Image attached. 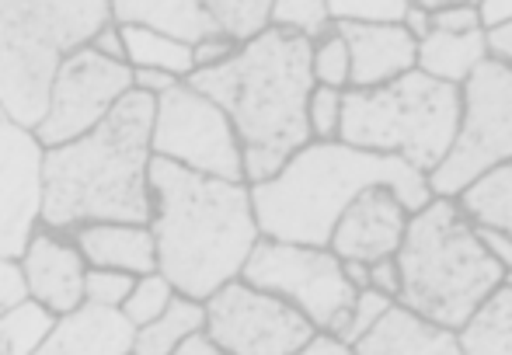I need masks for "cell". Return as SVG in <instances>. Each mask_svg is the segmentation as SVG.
<instances>
[{
	"mask_svg": "<svg viewBox=\"0 0 512 355\" xmlns=\"http://www.w3.org/2000/svg\"><path fill=\"white\" fill-rule=\"evenodd\" d=\"M150 234L157 272L185 300H209L234 282L258 244L251 192L244 181H220L171 161H150Z\"/></svg>",
	"mask_w": 512,
	"mask_h": 355,
	"instance_id": "1",
	"label": "cell"
},
{
	"mask_svg": "<svg viewBox=\"0 0 512 355\" xmlns=\"http://www.w3.org/2000/svg\"><path fill=\"white\" fill-rule=\"evenodd\" d=\"M185 84L206 94L230 119L241 143L244 185L269 181L310 143V42L297 35L269 28L255 42L237 49L223 67L196 70L185 77Z\"/></svg>",
	"mask_w": 512,
	"mask_h": 355,
	"instance_id": "2",
	"label": "cell"
},
{
	"mask_svg": "<svg viewBox=\"0 0 512 355\" xmlns=\"http://www.w3.org/2000/svg\"><path fill=\"white\" fill-rule=\"evenodd\" d=\"M154 98L129 91L102 126L42 154L39 223L56 234L84 223H150Z\"/></svg>",
	"mask_w": 512,
	"mask_h": 355,
	"instance_id": "3",
	"label": "cell"
},
{
	"mask_svg": "<svg viewBox=\"0 0 512 355\" xmlns=\"http://www.w3.org/2000/svg\"><path fill=\"white\" fill-rule=\"evenodd\" d=\"M387 185L408 213L432 199L429 178L401 157L370 154L338 140H310L269 181L248 185L258 234L283 244L328 248L338 216L363 188Z\"/></svg>",
	"mask_w": 512,
	"mask_h": 355,
	"instance_id": "4",
	"label": "cell"
},
{
	"mask_svg": "<svg viewBox=\"0 0 512 355\" xmlns=\"http://www.w3.org/2000/svg\"><path fill=\"white\" fill-rule=\"evenodd\" d=\"M394 258L401 268L398 307L450 331L464 328L467 317L509 279L478 241L457 199L439 195L408 216L405 241Z\"/></svg>",
	"mask_w": 512,
	"mask_h": 355,
	"instance_id": "5",
	"label": "cell"
},
{
	"mask_svg": "<svg viewBox=\"0 0 512 355\" xmlns=\"http://www.w3.org/2000/svg\"><path fill=\"white\" fill-rule=\"evenodd\" d=\"M105 21L108 0H0V112L21 129L39 126L60 63Z\"/></svg>",
	"mask_w": 512,
	"mask_h": 355,
	"instance_id": "6",
	"label": "cell"
},
{
	"mask_svg": "<svg viewBox=\"0 0 512 355\" xmlns=\"http://www.w3.org/2000/svg\"><path fill=\"white\" fill-rule=\"evenodd\" d=\"M460 126V88L408 70L373 91H342L338 143L401 157L425 178L450 154Z\"/></svg>",
	"mask_w": 512,
	"mask_h": 355,
	"instance_id": "7",
	"label": "cell"
},
{
	"mask_svg": "<svg viewBox=\"0 0 512 355\" xmlns=\"http://www.w3.org/2000/svg\"><path fill=\"white\" fill-rule=\"evenodd\" d=\"M512 161V67L488 56L460 84V126L450 154L429 175V192L457 199L485 171Z\"/></svg>",
	"mask_w": 512,
	"mask_h": 355,
	"instance_id": "8",
	"label": "cell"
},
{
	"mask_svg": "<svg viewBox=\"0 0 512 355\" xmlns=\"http://www.w3.org/2000/svg\"><path fill=\"white\" fill-rule=\"evenodd\" d=\"M237 279L286 300L314 324V331H328L335 338L345 331L349 307L356 300V289L345 282L342 262L328 248L283 244L269 237H258Z\"/></svg>",
	"mask_w": 512,
	"mask_h": 355,
	"instance_id": "9",
	"label": "cell"
},
{
	"mask_svg": "<svg viewBox=\"0 0 512 355\" xmlns=\"http://www.w3.org/2000/svg\"><path fill=\"white\" fill-rule=\"evenodd\" d=\"M150 154L206 178L244 181L241 143L230 119L185 81L154 98Z\"/></svg>",
	"mask_w": 512,
	"mask_h": 355,
	"instance_id": "10",
	"label": "cell"
},
{
	"mask_svg": "<svg viewBox=\"0 0 512 355\" xmlns=\"http://www.w3.org/2000/svg\"><path fill=\"white\" fill-rule=\"evenodd\" d=\"M203 338L223 355H293L314 324L286 300L234 279L203 300Z\"/></svg>",
	"mask_w": 512,
	"mask_h": 355,
	"instance_id": "11",
	"label": "cell"
},
{
	"mask_svg": "<svg viewBox=\"0 0 512 355\" xmlns=\"http://www.w3.org/2000/svg\"><path fill=\"white\" fill-rule=\"evenodd\" d=\"M133 91V70L126 63H115L98 56L95 49H77L56 70V81L49 88L46 115L32 129L42 150L63 147L81 140L95 126H102L115 105Z\"/></svg>",
	"mask_w": 512,
	"mask_h": 355,
	"instance_id": "12",
	"label": "cell"
},
{
	"mask_svg": "<svg viewBox=\"0 0 512 355\" xmlns=\"http://www.w3.org/2000/svg\"><path fill=\"white\" fill-rule=\"evenodd\" d=\"M42 154L32 129L0 112V258H18L39 227Z\"/></svg>",
	"mask_w": 512,
	"mask_h": 355,
	"instance_id": "13",
	"label": "cell"
},
{
	"mask_svg": "<svg viewBox=\"0 0 512 355\" xmlns=\"http://www.w3.org/2000/svg\"><path fill=\"white\" fill-rule=\"evenodd\" d=\"M408 209L387 185H370L349 202L338 216L335 230L328 237V251L338 262H380L394 258L405 241Z\"/></svg>",
	"mask_w": 512,
	"mask_h": 355,
	"instance_id": "14",
	"label": "cell"
},
{
	"mask_svg": "<svg viewBox=\"0 0 512 355\" xmlns=\"http://www.w3.org/2000/svg\"><path fill=\"white\" fill-rule=\"evenodd\" d=\"M21 279H25L28 300H35L39 307H46L53 317L74 314L77 307H84V265L77 244L67 234L39 227L32 230L25 251L18 255Z\"/></svg>",
	"mask_w": 512,
	"mask_h": 355,
	"instance_id": "15",
	"label": "cell"
},
{
	"mask_svg": "<svg viewBox=\"0 0 512 355\" xmlns=\"http://www.w3.org/2000/svg\"><path fill=\"white\" fill-rule=\"evenodd\" d=\"M338 39L349 49V91H373L415 70L418 42L405 25H356L335 21Z\"/></svg>",
	"mask_w": 512,
	"mask_h": 355,
	"instance_id": "16",
	"label": "cell"
},
{
	"mask_svg": "<svg viewBox=\"0 0 512 355\" xmlns=\"http://www.w3.org/2000/svg\"><path fill=\"white\" fill-rule=\"evenodd\" d=\"M67 237L77 244L88 268L126 272L136 279L157 272L154 234L143 223H84V227L70 230Z\"/></svg>",
	"mask_w": 512,
	"mask_h": 355,
	"instance_id": "17",
	"label": "cell"
},
{
	"mask_svg": "<svg viewBox=\"0 0 512 355\" xmlns=\"http://www.w3.org/2000/svg\"><path fill=\"white\" fill-rule=\"evenodd\" d=\"M133 324L119 310L77 307L56 317L53 331L35 355H133Z\"/></svg>",
	"mask_w": 512,
	"mask_h": 355,
	"instance_id": "18",
	"label": "cell"
},
{
	"mask_svg": "<svg viewBox=\"0 0 512 355\" xmlns=\"http://www.w3.org/2000/svg\"><path fill=\"white\" fill-rule=\"evenodd\" d=\"M352 355H464L457 331L429 324L394 303L356 345Z\"/></svg>",
	"mask_w": 512,
	"mask_h": 355,
	"instance_id": "19",
	"label": "cell"
},
{
	"mask_svg": "<svg viewBox=\"0 0 512 355\" xmlns=\"http://www.w3.org/2000/svg\"><path fill=\"white\" fill-rule=\"evenodd\" d=\"M115 25L150 28V32L175 39L182 46H196L199 39L216 32L203 0H115Z\"/></svg>",
	"mask_w": 512,
	"mask_h": 355,
	"instance_id": "20",
	"label": "cell"
},
{
	"mask_svg": "<svg viewBox=\"0 0 512 355\" xmlns=\"http://www.w3.org/2000/svg\"><path fill=\"white\" fill-rule=\"evenodd\" d=\"M488 60V35L485 32H467V35H450V32H429L418 42L415 70L432 81L443 84H460Z\"/></svg>",
	"mask_w": 512,
	"mask_h": 355,
	"instance_id": "21",
	"label": "cell"
},
{
	"mask_svg": "<svg viewBox=\"0 0 512 355\" xmlns=\"http://www.w3.org/2000/svg\"><path fill=\"white\" fill-rule=\"evenodd\" d=\"M457 342L464 355H512V279L467 317Z\"/></svg>",
	"mask_w": 512,
	"mask_h": 355,
	"instance_id": "22",
	"label": "cell"
},
{
	"mask_svg": "<svg viewBox=\"0 0 512 355\" xmlns=\"http://www.w3.org/2000/svg\"><path fill=\"white\" fill-rule=\"evenodd\" d=\"M203 324V303L175 293V300L168 303L161 317L133 331V355H175L189 338L203 335Z\"/></svg>",
	"mask_w": 512,
	"mask_h": 355,
	"instance_id": "23",
	"label": "cell"
},
{
	"mask_svg": "<svg viewBox=\"0 0 512 355\" xmlns=\"http://www.w3.org/2000/svg\"><path fill=\"white\" fill-rule=\"evenodd\" d=\"M457 206L474 227H492L512 237V161L471 181L457 195Z\"/></svg>",
	"mask_w": 512,
	"mask_h": 355,
	"instance_id": "24",
	"label": "cell"
},
{
	"mask_svg": "<svg viewBox=\"0 0 512 355\" xmlns=\"http://www.w3.org/2000/svg\"><path fill=\"white\" fill-rule=\"evenodd\" d=\"M122 28V49H126V67L129 70H161L178 81L192 74V46H182L175 39H164V35L150 32V28Z\"/></svg>",
	"mask_w": 512,
	"mask_h": 355,
	"instance_id": "25",
	"label": "cell"
},
{
	"mask_svg": "<svg viewBox=\"0 0 512 355\" xmlns=\"http://www.w3.org/2000/svg\"><path fill=\"white\" fill-rule=\"evenodd\" d=\"M56 317L35 300H21L0 314V355H35L53 331Z\"/></svg>",
	"mask_w": 512,
	"mask_h": 355,
	"instance_id": "26",
	"label": "cell"
},
{
	"mask_svg": "<svg viewBox=\"0 0 512 355\" xmlns=\"http://www.w3.org/2000/svg\"><path fill=\"white\" fill-rule=\"evenodd\" d=\"M216 32L230 39L237 49L255 42L258 35L269 32L272 0H203Z\"/></svg>",
	"mask_w": 512,
	"mask_h": 355,
	"instance_id": "27",
	"label": "cell"
},
{
	"mask_svg": "<svg viewBox=\"0 0 512 355\" xmlns=\"http://www.w3.org/2000/svg\"><path fill=\"white\" fill-rule=\"evenodd\" d=\"M269 28L286 35H297L304 42H321L335 32V21L328 14V0H272Z\"/></svg>",
	"mask_w": 512,
	"mask_h": 355,
	"instance_id": "28",
	"label": "cell"
},
{
	"mask_svg": "<svg viewBox=\"0 0 512 355\" xmlns=\"http://www.w3.org/2000/svg\"><path fill=\"white\" fill-rule=\"evenodd\" d=\"M171 300H175L171 282L164 279L161 272H150V275H140V279L133 282V289H129V296L119 307V314L126 317L133 328H143V324H150L154 317H161Z\"/></svg>",
	"mask_w": 512,
	"mask_h": 355,
	"instance_id": "29",
	"label": "cell"
},
{
	"mask_svg": "<svg viewBox=\"0 0 512 355\" xmlns=\"http://www.w3.org/2000/svg\"><path fill=\"white\" fill-rule=\"evenodd\" d=\"M310 77L314 84L331 91H349V49L338 39V32L324 35L310 46Z\"/></svg>",
	"mask_w": 512,
	"mask_h": 355,
	"instance_id": "30",
	"label": "cell"
},
{
	"mask_svg": "<svg viewBox=\"0 0 512 355\" xmlns=\"http://www.w3.org/2000/svg\"><path fill=\"white\" fill-rule=\"evenodd\" d=\"M405 0H328L331 21H356V25H401Z\"/></svg>",
	"mask_w": 512,
	"mask_h": 355,
	"instance_id": "31",
	"label": "cell"
},
{
	"mask_svg": "<svg viewBox=\"0 0 512 355\" xmlns=\"http://www.w3.org/2000/svg\"><path fill=\"white\" fill-rule=\"evenodd\" d=\"M136 275L126 272H108V268H88L84 272V303L88 307L119 310L126 303L129 289H133Z\"/></svg>",
	"mask_w": 512,
	"mask_h": 355,
	"instance_id": "32",
	"label": "cell"
},
{
	"mask_svg": "<svg viewBox=\"0 0 512 355\" xmlns=\"http://www.w3.org/2000/svg\"><path fill=\"white\" fill-rule=\"evenodd\" d=\"M338 122H342V91L314 84V91L307 98L310 140H338Z\"/></svg>",
	"mask_w": 512,
	"mask_h": 355,
	"instance_id": "33",
	"label": "cell"
},
{
	"mask_svg": "<svg viewBox=\"0 0 512 355\" xmlns=\"http://www.w3.org/2000/svg\"><path fill=\"white\" fill-rule=\"evenodd\" d=\"M391 307H394V300H387V296L377 293V289L356 293V300H352V307H349V321H345V331L338 338H342L345 345H356Z\"/></svg>",
	"mask_w": 512,
	"mask_h": 355,
	"instance_id": "34",
	"label": "cell"
},
{
	"mask_svg": "<svg viewBox=\"0 0 512 355\" xmlns=\"http://www.w3.org/2000/svg\"><path fill=\"white\" fill-rule=\"evenodd\" d=\"M429 25L432 32H450V35L485 32L481 28L478 4H429Z\"/></svg>",
	"mask_w": 512,
	"mask_h": 355,
	"instance_id": "35",
	"label": "cell"
},
{
	"mask_svg": "<svg viewBox=\"0 0 512 355\" xmlns=\"http://www.w3.org/2000/svg\"><path fill=\"white\" fill-rule=\"evenodd\" d=\"M234 53H237V46L230 39H223L220 32L206 35V39H199L196 46H192V74H196V70L223 67V63H227Z\"/></svg>",
	"mask_w": 512,
	"mask_h": 355,
	"instance_id": "36",
	"label": "cell"
},
{
	"mask_svg": "<svg viewBox=\"0 0 512 355\" xmlns=\"http://www.w3.org/2000/svg\"><path fill=\"white\" fill-rule=\"evenodd\" d=\"M25 279H21L18 258H0V314L25 300Z\"/></svg>",
	"mask_w": 512,
	"mask_h": 355,
	"instance_id": "37",
	"label": "cell"
},
{
	"mask_svg": "<svg viewBox=\"0 0 512 355\" xmlns=\"http://www.w3.org/2000/svg\"><path fill=\"white\" fill-rule=\"evenodd\" d=\"M370 289L384 293L387 300L398 303L401 296V268H398V258H380V262L370 265Z\"/></svg>",
	"mask_w": 512,
	"mask_h": 355,
	"instance_id": "38",
	"label": "cell"
},
{
	"mask_svg": "<svg viewBox=\"0 0 512 355\" xmlns=\"http://www.w3.org/2000/svg\"><path fill=\"white\" fill-rule=\"evenodd\" d=\"M88 49H95L98 56L115 63H126V49H122V28L115 21H105L102 28L95 32V39L88 42Z\"/></svg>",
	"mask_w": 512,
	"mask_h": 355,
	"instance_id": "39",
	"label": "cell"
},
{
	"mask_svg": "<svg viewBox=\"0 0 512 355\" xmlns=\"http://www.w3.org/2000/svg\"><path fill=\"white\" fill-rule=\"evenodd\" d=\"M478 230V241L485 244V251L502 265V272L512 279V237L502 234V230H492V227H474Z\"/></svg>",
	"mask_w": 512,
	"mask_h": 355,
	"instance_id": "40",
	"label": "cell"
},
{
	"mask_svg": "<svg viewBox=\"0 0 512 355\" xmlns=\"http://www.w3.org/2000/svg\"><path fill=\"white\" fill-rule=\"evenodd\" d=\"M178 84V77L161 74V70H133V91L147 94V98H161L164 91H171Z\"/></svg>",
	"mask_w": 512,
	"mask_h": 355,
	"instance_id": "41",
	"label": "cell"
},
{
	"mask_svg": "<svg viewBox=\"0 0 512 355\" xmlns=\"http://www.w3.org/2000/svg\"><path fill=\"white\" fill-rule=\"evenodd\" d=\"M293 355H352V345H345L342 338L328 335V331H314Z\"/></svg>",
	"mask_w": 512,
	"mask_h": 355,
	"instance_id": "42",
	"label": "cell"
},
{
	"mask_svg": "<svg viewBox=\"0 0 512 355\" xmlns=\"http://www.w3.org/2000/svg\"><path fill=\"white\" fill-rule=\"evenodd\" d=\"M401 25H405V32L411 35V39L422 42L425 35L432 32V25H429V4H408L405 7V18H401Z\"/></svg>",
	"mask_w": 512,
	"mask_h": 355,
	"instance_id": "43",
	"label": "cell"
},
{
	"mask_svg": "<svg viewBox=\"0 0 512 355\" xmlns=\"http://www.w3.org/2000/svg\"><path fill=\"white\" fill-rule=\"evenodd\" d=\"M485 35H488V56L512 67V21L502 28H492V32H485Z\"/></svg>",
	"mask_w": 512,
	"mask_h": 355,
	"instance_id": "44",
	"label": "cell"
},
{
	"mask_svg": "<svg viewBox=\"0 0 512 355\" xmlns=\"http://www.w3.org/2000/svg\"><path fill=\"white\" fill-rule=\"evenodd\" d=\"M342 272H345V282H349L356 293L370 289V265L366 262H342Z\"/></svg>",
	"mask_w": 512,
	"mask_h": 355,
	"instance_id": "45",
	"label": "cell"
},
{
	"mask_svg": "<svg viewBox=\"0 0 512 355\" xmlns=\"http://www.w3.org/2000/svg\"><path fill=\"white\" fill-rule=\"evenodd\" d=\"M175 355H223V352L213 349V345H209L203 335H196V338H189V342H185Z\"/></svg>",
	"mask_w": 512,
	"mask_h": 355,
	"instance_id": "46",
	"label": "cell"
}]
</instances>
